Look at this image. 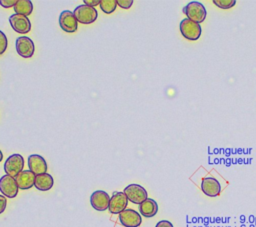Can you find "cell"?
Here are the masks:
<instances>
[{
    "label": "cell",
    "mask_w": 256,
    "mask_h": 227,
    "mask_svg": "<svg viewBox=\"0 0 256 227\" xmlns=\"http://www.w3.org/2000/svg\"><path fill=\"white\" fill-rule=\"evenodd\" d=\"M13 8L16 14L28 16L33 11V4L30 0H17V3Z\"/></svg>",
    "instance_id": "ac0fdd59"
},
{
    "label": "cell",
    "mask_w": 256,
    "mask_h": 227,
    "mask_svg": "<svg viewBox=\"0 0 256 227\" xmlns=\"http://www.w3.org/2000/svg\"><path fill=\"white\" fill-rule=\"evenodd\" d=\"M110 196L103 190H96L90 196L91 206L97 211H105L109 207Z\"/></svg>",
    "instance_id": "30bf717a"
},
{
    "label": "cell",
    "mask_w": 256,
    "mask_h": 227,
    "mask_svg": "<svg viewBox=\"0 0 256 227\" xmlns=\"http://www.w3.org/2000/svg\"><path fill=\"white\" fill-rule=\"evenodd\" d=\"M9 23L12 29L20 34H26L31 29V23L27 16L20 14H12L9 17Z\"/></svg>",
    "instance_id": "ba28073f"
},
{
    "label": "cell",
    "mask_w": 256,
    "mask_h": 227,
    "mask_svg": "<svg viewBox=\"0 0 256 227\" xmlns=\"http://www.w3.org/2000/svg\"><path fill=\"white\" fill-rule=\"evenodd\" d=\"M17 3V0H0V5L4 8H10L14 7L15 4Z\"/></svg>",
    "instance_id": "603a6c76"
},
{
    "label": "cell",
    "mask_w": 256,
    "mask_h": 227,
    "mask_svg": "<svg viewBox=\"0 0 256 227\" xmlns=\"http://www.w3.org/2000/svg\"><path fill=\"white\" fill-rule=\"evenodd\" d=\"M73 13H74L77 21L82 24H91L98 17L97 10L94 7H91V6H88L85 4L77 6L74 9Z\"/></svg>",
    "instance_id": "7a4b0ae2"
},
{
    "label": "cell",
    "mask_w": 256,
    "mask_h": 227,
    "mask_svg": "<svg viewBox=\"0 0 256 227\" xmlns=\"http://www.w3.org/2000/svg\"><path fill=\"white\" fill-rule=\"evenodd\" d=\"M128 199L124 192H114L113 195L110 197L108 209L112 214H120L126 209Z\"/></svg>",
    "instance_id": "8fae6325"
},
{
    "label": "cell",
    "mask_w": 256,
    "mask_h": 227,
    "mask_svg": "<svg viewBox=\"0 0 256 227\" xmlns=\"http://www.w3.org/2000/svg\"><path fill=\"white\" fill-rule=\"evenodd\" d=\"M213 3L221 9H229L236 4L235 0H213Z\"/></svg>",
    "instance_id": "ffe728a7"
},
{
    "label": "cell",
    "mask_w": 256,
    "mask_h": 227,
    "mask_svg": "<svg viewBox=\"0 0 256 227\" xmlns=\"http://www.w3.org/2000/svg\"><path fill=\"white\" fill-rule=\"evenodd\" d=\"M84 4L91 7H95L96 5H100V0H84Z\"/></svg>",
    "instance_id": "484cf974"
},
{
    "label": "cell",
    "mask_w": 256,
    "mask_h": 227,
    "mask_svg": "<svg viewBox=\"0 0 256 227\" xmlns=\"http://www.w3.org/2000/svg\"><path fill=\"white\" fill-rule=\"evenodd\" d=\"M18 185L14 177L9 175H4L0 178V191L2 195L8 198H14L18 194Z\"/></svg>",
    "instance_id": "52a82bcc"
},
{
    "label": "cell",
    "mask_w": 256,
    "mask_h": 227,
    "mask_svg": "<svg viewBox=\"0 0 256 227\" xmlns=\"http://www.w3.org/2000/svg\"><path fill=\"white\" fill-rule=\"evenodd\" d=\"M2 159H3V153H2V151L0 150V162L2 161Z\"/></svg>",
    "instance_id": "4316f807"
},
{
    "label": "cell",
    "mask_w": 256,
    "mask_h": 227,
    "mask_svg": "<svg viewBox=\"0 0 256 227\" xmlns=\"http://www.w3.org/2000/svg\"><path fill=\"white\" fill-rule=\"evenodd\" d=\"M59 25L67 33H74L78 27V21L74 13L70 10H64L59 16Z\"/></svg>",
    "instance_id": "8992f818"
},
{
    "label": "cell",
    "mask_w": 256,
    "mask_h": 227,
    "mask_svg": "<svg viewBox=\"0 0 256 227\" xmlns=\"http://www.w3.org/2000/svg\"><path fill=\"white\" fill-rule=\"evenodd\" d=\"M183 12L187 16L188 19H190L196 23L203 22L207 15V11H206L204 5L197 1L189 2L183 8Z\"/></svg>",
    "instance_id": "6da1fadb"
},
{
    "label": "cell",
    "mask_w": 256,
    "mask_h": 227,
    "mask_svg": "<svg viewBox=\"0 0 256 227\" xmlns=\"http://www.w3.org/2000/svg\"><path fill=\"white\" fill-rule=\"evenodd\" d=\"M117 4L123 9H129L133 4V0H117Z\"/></svg>",
    "instance_id": "7402d4cb"
},
{
    "label": "cell",
    "mask_w": 256,
    "mask_h": 227,
    "mask_svg": "<svg viewBox=\"0 0 256 227\" xmlns=\"http://www.w3.org/2000/svg\"><path fill=\"white\" fill-rule=\"evenodd\" d=\"M117 0H100V8L106 14H111L117 7Z\"/></svg>",
    "instance_id": "d6986e66"
},
{
    "label": "cell",
    "mask_w": 256,
    "mask_h": 227,
    "mask_svg": "<svg viewBox=\"0 0 256 227\" xmlns=\"http://www.w3.org/2000/svg\"><path fill=\"white\" fill-rule=\"evenodd\" d=\"M201 190L209 197H216L221 192V185L214 177H205L201 182Z\"/></svg>",
    "instance_id": "4fadbf2b"
},
{
    "label": "cell",
    "mask_w": 256,
    "mask_h": 227,
    "mask_svg": "<svg viewBox=\"0 0 256 227\" xmlns=\"http://www.w3.org/2000/svg\"><path fill=\"white\" fill-rule=\"evenodd\" d=\"M127 199L134 204H141L147 199V191L139 184H130L124 188Z\"/></svg>",
    "instance_id": "5b68a950"
},
{
    "label": "cell",
    "mask_w": 256,
    "mask_h": 227,
    "mask_svg": "<svg viewBox=\"0 0 256 227\" xmlns=\"http://www.w3.org/2000/svg\"><path fill=\"white\" fill-rule=\"evenodd\" d=\"M181 34L188 40L195 41L199 39L201 35V27L199 23H196L188 18L183 19L180 22Z\"/></svg>",
    "instance_id": "3957f363"
},
{
    "label": "cell",
    "mask_w": 256,
    "mask_h": 227,
    "mask_svg": "<svg viewBox=\"0 0 256 227\" xmlns=\"http://www.w3.org/2000/svg\"><path fill=\"white\" fill-rule=\"evenodd\" d=\"M53 184H54L53 177L48 173L39 174V175H36V177H35L34 186L36 187V189H38L40 191L50 190L52 188Z\"/></svg>",
    "instance_id": "e0dca14e"
},
{
    "label": "cell",
    "mask_w": 256,
    "mask_h": 227,
    "mask_svg": "<svg viewBox=\"0 0 256 227\" xmlns=\"http://www.w3.org/2000/svg\"><path fill=\"white\" fill-rule=\"evenodd\" d=\"M15 47L17 53L23 58H30L33 56L35 46L33 41L27 36H21L16 39Z\"/></svg>",
    "instance_id": "9c48e42d"
},
{
    "label": "cell",
    "mask_w": 256,
    "mask_h": 227,
    "mask_svg": "<svg viewBox=\"0 0 256 227\" xmlns=\"http://www.w3.org/2000/svg\"><path fill=\"white\" fill-rule=\"evenodd\" d=\"M6 205H7L6 197L4 195H0V214L4 212V210L6 209Z\"/></svg>",
    "instance_id": "cb8c5ba5"
},
{
    "label": "cell",
    "mask_w": 256,
    "mask_h": 227,
    "mask_svg": "<svg viewBox=\"0 0 256 227\" xmlns=\"http://www.w3.org/2000/svg\"><path fill=\"white\" fill-rule=\"evenodd\" d=\"M28 168L35 175L43 174L47 171V163L42 156L38 154H32L28 157Z\"/></svg>",
    "instance_id": "5bb4252c"
},
{
    "label": "cell",
    "mask_w": 256,
    "mask_h": 227,
    "mask_svg": "<svg viewBox=\"0 0 256 227\" xmlns=\"http://www.w3.org/2000/svg\"><path fill=\"white\" fill-rule=\"evenodd\" d=\"M139 212L142 216L146 218H151L157 214L158 204L154 199L147 198L141 204H139Z\"/></svg>",
    "instance_id": "2e32d148"
},
{
    "label": "cell",
    "mask_w": 256,
    "mask_h": 227,
    "mask_svg": "<svg viewBox=\"0 0 256 227\" xmlns=\"http://www.w3.org/2000/svg\"><path fill=\"white\" fill-rule=\"evenodd\" d=\"M7 44H8V42H7V37H6V35L4 34V32H2V31L0 30V55L3 54V53L6 51V49H7Z\"/></svg>",
    "instance_id": "44dd1931"
},
{
    "label": "cell",
    "mask_w": 256,
    "mask_h": 227,
    "mask_svg": "<svg viewBox=\"0 0 256 227\" xmlns=\"http://www.w3.org/2000/svg\"><path fill=\"white\" fill-rule=\"evenodd\" d=\"M35 177L36 175L30 170H23L15 177V180L19 189L27 190L34 186Z\"/></svg>",
    "instance_id": "9a60e30c"
},
{
    "label": "cell",
    "mask_w": 256,
    "mask_h": 227,
    "mask_svg": "<svg viewBox=\"0 0 256 227\" xmlns=\"http://www.w3.org/2000/svg\"><path fill=\"white\" fill-rule=\"evenodd\" d=\"M155 227H174L173 224L168 220H161L159 221Z\"/></svg>",
    "instance_id": "d4e9b609"
},
{
    "label": "cell",
    "mask_w": 256,
    "mask_h": 227,
    "mask_svg": "<svg viewBox=\"0 0 256 227\" xmlns=\"http://www.w3.org/2000/svg\"><path fill=\"white\" fill-rule=\"evenodd\" d=\"M119 221L124 227H138L142 223V218L137 211L125 209L119 214Z\"/></svg>",
    "instance_id": "7c38bea8"
},
{
    "label": "cell",
    "mask_w": 256,
    "mask_h": 227,
    "mask_svg": "<svg viewBox=\"0 0 256 227\" xmlns=\"http://www.w3.org/2000/svg\"><path fill=\"white\" fill-rule=\"evenodd\" d=\"M24 159L20 154L10 155L4 163V171L11 177H16L21 171H23Z\"/></svg>",
    "instance_id": "277c9868"
}]
</instances>
